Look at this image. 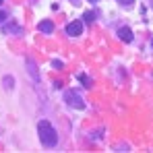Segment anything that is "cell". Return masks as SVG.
Instances as JSON below:
<instances>
[{
  "label": "cell",
  "mask_w": 153,
  "mask_h": 153,
  "mask_svg": "<svg viewBox=\"0 0 153 153\" xmlns=\"http://www.w3.org/2000/svg\"><path fill=\"white\" fill-rule=\"evenodd\" d=\"M27 64H29V71H31L33 79H37V68H35V62H33V60H27Z\"/></svg>",
  "instance_id": "cell-6"
},
{
  "label": "cell",
  "mask_w": 153,
  "mask_h": 153,
  "mask_svg": "<svg viewBox=\"0 0 153 153\" xmlns=\"http://www.w3.org/2000/svg\"><path fill=\"white\" fill-rule=\"evenodd\" d=\"M64 102L68 103L71 108H76V110H83V108H85V102H83V97H81L76 91H73V89H68V91L64 93Z\"/></svg>",
  "instance_id": "cell-2"
},
{
  "label": "cell",
  "mask_w": 153,
  "mask_h": 153,
  "mask_svg": "<svg viewBox=\"0 0 153 153\" xmlns=\"http://www.w3.org/2000/svg\"><path fill=\"white\" fill-rule=\"evenodd\" d=\"M0 4H2V0H0Z\"/></svg>",
  "instance_id": "cell-15"
},
{
  "label": "cell",
  "mask_w": 153,
  "mask_h": 153,
  "mask_svg": "<svg viewBox=\"0 0 153 153\" xmlns=\"http://www.w3.org/2000/svg\"><path fill=\"white\" fill-rule=\"evenodd\" d=\"M79 81H81L85 87H91V79H89L87 75H79Z\"/></svg>",
  "instance_id": "cell-7"
},
{
  "label": "cell",
  "mask_w": 153,
  "mask_h": 153,
  "mask_svg": "<svg viewBox=\"0 0 153 153\" xmlns=\"http://www.w3.org/2000/svg\"><path fill=\"white\" fill-rule=\"evenodd\" d=\"M4 21H6V13H4V10H0V23H4Z\"/></svg>",
  "instance_id": "cell-12"
},
{
  "label": "cell",
  "mask_w": 153,
  "mask_h": 153,
  "mask_svg": "<svg viewBox=\"0 0 153 153\" xmlns=\"http://www.w3.org/2000/svg\"><path fill=\"white\" fill-rule=\"evenodd\" d=\"M151 8H153V0H151Z\"/></svg>",
  "instance_id": "cell-13"
},
{
  "label": "cell",
  "mask_w": 153,
  "mask_h": 153,
  "mask_svg": "<svg viewBox=\"0 0 153 153\" xmlns=\"http://www.w3.org/2000/svg\"><path fill=\"white\" fill-rule=\"evenodd\" d=\"M66 33H68V35H81V33H83V23H81V21H73V23H68V25H66Z\"/></svg>",
  "instance_id": "cell-3"
},
{
  "label": "cell",
  "mask_w": 153,
  "mask_h": 153,
  "mask_svg": "<svg viewBox=\"0 0 153 153\" xmlns=\"http://www.w3.org/2000/svg\"><path fill=\"white\" fill-rule=\"evenodd\" d=\"M37 29H39L42 33H52V31H54V23H52V21H42V23L37 25Z\"/></svg>",
  "instance_id": "cell-5"
},
{
  "label": "cell",
  "mask_w": 153,
  "mask_h": 153,
  "mask_svg": "<svg viewBox=\"0 0 153 153\" xmlns=\"http://www.w3.org/2000/svg\"><path fill=\"white\" fill-rule=\"evenodd\" d=\"M151 46H153V42H151Z\"/></svg>",
  "instance_id": "cell-16"
},
{
  "label": "cell",
  "mask_w": 153,
  "mask_h": 153,
  "mask_svg": "<svg viewBox=\"0 0 153 153\" xmlns=\"http://www.w3.org/2000/svg\"><path fill=\"white\" fill-rule=\"evenodd\" d=\"M116 2H120L122 6H126V8H130L132 4H134V0H116Z\"/></svg>",
  "instance_id": "cell-9"
},
{
  "label": "cell",
  "mask_w": 153,
  "mask_h": 153,
  "mask_svg": "<svg viewBox=\"0 0 153 153\" xmlns=\"http://www.w3.org/2000/svg\"><path fill=\"white\" fill-rule=\"evenodd\" d=\"M118 37H120L122 42L130 44V42H132V31H130L128 27H120V29H118Z\"/></svg>",
  "instance_id": "cell-4"
},
{
  "label": "cell",
  "mask_w": 153,
  "mask_h": 153,
  "mask_svg": "<svg viewBox=\"0 0 153 153\" xmlns=\"http://www.w3.org/2000/svg\"><path fill=\"white\" fill-rule=\"evenodd\" d=\"M89 2H95V0H89Z\"/></svg>",
  "instance_id": "cell-14"
},
{
  "label": "cell",
  "mask_w": 153,
  "mask_h": 153,
  "mask_svg": "<svg viewBox=\"0 0 153 153\" xmlns=\"http://www.w3.org/2000/svg\"><path fill=\"white\" fill-rule=\"evenodd\" d=\"M37 132H39V141H42L46 147H54V145L58 143V134H56V130H54V126H52L50 122L42 120V122L37 124Z\"/></svg>",
  "instance_id": "cell-1"
},
{
  "label": "cell",
  "mask_w": 153,
  "mask_h": 153,
  "mask_svg": "<svg viewBox=\"0 0 153 153\" xmlns=\"http://www.w3.org/2000/svg\"><path fill=\"white\" fill-rule=\"evenodd\" d=\"M52 66H54V68H62V62H60V60H52Z\"/></svg>",
  "instance_id": "cell-11"
},
{
  "label": "cell",
  "mask_w": 153,
  "mask_h": 153,
  "mask_svg": "<svg viewBox=\"0 0 153 153\" xmlns=\"http://www.w3.org/2000/svg\"><path fill=\"white\" fill-rule=\"evenodd\" d=\"M83 19H85V21H87V23H93V21H95V15H93V13H91V10H87V13H85V15H83Z\"/></svg>",
  "instance_id": "cell-8"
},
{
  "label": "cell",
  "mask_w": 153,
  "mask_h": 153,
  "mask_svg": "<svg viewBox=\"0 0 153 153\" xmlns=\"http://www.w3.org/2000/svg\"><path fill=\"white\" fill-rule=\"evenodd\" d=\"M4 87H6V89L13 87V76H4Z\"/></svg>",
  "instance_id": "cell-10"
}]
</instances>
